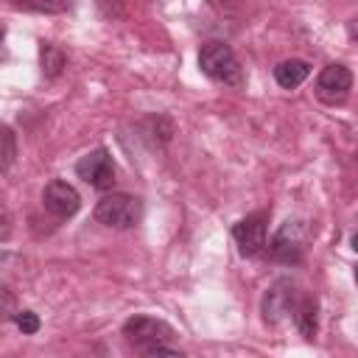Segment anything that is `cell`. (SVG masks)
Masks as SVG:
<instances>
[{
	"mask_svg": "<svg viewBox=\"0 0 358 358\" xmlns=\"http://www.w3.org/2000/svg\"><path fill=\"white\" fill-rule=\"evenodd\" d=\"M355 282H358V268H355Z\"/></svg>",
	"mask_w": 358,
	"mask_h": 358,
	"instance_id": "obj_20",
	"label": "cell"
},
{
	"mask_svg": "<svg viewBox=\"0 0 358 358\" xmlns=\"http://www.w3.org/2000/svg\"><path fill=\"white\" fill-rule=\"evenodd\" d=\"M302 252H305V224L302 221H285L268 243V257L274 263L296 266L302 260Z\"/></svg>",
	"mask_w": 358,
	"mask_h": 358,
	"instance_id": "obj_4",
	"label": "cell"
},
{
	"mask_svg": "<svg viewBox=\"0 0 358 358\" xmlns=\"http://www.w3.org/2000/svg\"><path fill=\"white\" fill-rule=\"evenodd\" d=\"M350 90H352V73L344 64H327L316 78V98L327 106L344 103Z\"/></svg>",
	"mask_w": 358,
	"mask_h": 358,
	"instance_id": "obj_7",
	"label": "cell"
},
{
	"mask_svg": "<svg viewBox=\"0 0 358 358\" xmlns=\"http://www.w3.org/2000/svg\"><path fill=\"white\" fill-rule=\"evenodd\" d=\"M76 173H78V179H84L95 190H109L115 185V162H112L106 148H95V151L84 154L76 162Z\"/></svg>",
	"mask_w": 358,
	"mask_h": 358,
	"instance_id": "obj_5",
	"label": "cell"
},
{
	"mask_svg": "<svg viewBox=\"0 0 358 358\" xmlns=\"http://www.w3.org/2000/svg\"><path fill=\"white\" fill-rule=\"evenodd\" d=\"M173 336V327L154 316H131L123 324V338L140 355H182L176 347L168 344Z\"/></svg>",
	"mask_w": 358,
	"mask_h": 358,
	"instance_id": "obj_1",
	"label": "cell"
},
{
	"mask_svg": "<svg viewBox=\"0 0 358 358\" xmlns=\"http://www.w3.org/2000/svg\"><path fill=\"white\" fill-rule=\"evenodd\" d=\"M291 319H294V327L299 330V336L310 341L316 336V299L308 296V294H299L296 302H294Z\"/></svg>",
	"mask_w": 358,
	"mask_h": 358,
	"instance_id": "obj_10",
	"label": "cell"
},
{
	"mask_svg": "<svg viewBox=\"0 0 358 358\" xmlns=\"http://www.w3.org/2000/svg\"><path fill=\"white\" fill-rule=\"evenodd\" d=\"M95 221L112 229H131L140 215H143V204L137 196L131 193H106L103 199H98L95 210H92Z\"/></svg>",
	"mask_w": 358,
	"mask_h": 358,
	"instance_id": "obj_3",
	"label": "cell"
},
{
	"mask_svg": "<svg viewBox=\"0 0 358 358\" xmlns=\"http://www.w3.org/2000/svg\"><path fill=\"white\" fill-rule=\"evenodd\" d=\"M350 36H352V39H358V17L350 22Z\"/></svg>",
	"mask_w": 358,
	"mask_h": 358,
	"instance_id": "obj_18",
	"label": "cell"
},
{
	"mask_svg": "<svg viewBox=\"0 0 358 358\" xmlns=\"http://www.w3.org/2000/svg\"><path fill=\"white\" fill-rule=\"evenodd\" d=\"M210 3H213L218 11H232V8H238L243 0H210Z\"/></svg>",
	"mask_w": 358,
	"mask_h": 358,
	"instance_id": "obj_17",
	"label": "cell"
},
{
	"mask_svg": "<svg viewBox=\"0 0 358 358\" xmlns=\"http://www.w3.org/2000/svg\"><path fill=\"white\" fill-rule=\"evenodd\" d=\"M296 296H299V291L291 280H277L263 296V319L268 324H277L280 316H291Z\"/></svg>",
	"mask_w": 358,
	"mask_h": 358,
	"instance_id": "obj_9",
	"label": "cell"
},
{
	"mask_svg": "<svg viewBox=\"0 0 358 358\" xmlns=\"http://www.w3.org/2000/svg\"><path fill=\"white\" fill-rule=\"evenodd\" d=\"M14 8L39 11V14H64L73 8V0H11Z\"/></svg>",
	"mask_w": 358,
	"mask_h": 358,
	"instance_id": "obj_12",
	"label": "cell"
},
{
	"mask_svg": "<svg viewBox=\"0 0 358 358\" xmlns=\"http://www.w3.org/2000/svg\"><path fill=\"white\" fill-rule=\"evenodd\" d=\"M39 62H42V73L48 76V78H56L59 73H62V67H64V53L56 48V45H42L39 48Z\"/></svg>",
	"mask_w": 358,
	"mask_h": 358,
	"instance_id": "obj_13",
	"label": "cell"
},
{
	"mask_svg": "<svg viewBox=\"0 0 358 358\" xmlns=\"http://www.w3.org/2000/svg\"><path fill=\"white\" fill-rule=\"evenodd\" d=\"M17 157V145H14V131L8 126H3V173L11 171V162Z\"/></svg>",
	"mask_w": 358,
	"mask_h": 358,
	"instance_id": "obj_15",
	"label": "cell"
},
{
	"mask_svg": "<svg viewBox=\"0 0 358 358\" xmlns=\"http://www.w3.org/2000/svg\"><path fill=\"white\" fill-rule=\"evenodd\" d=\"M266 224H268V213L260 210V213H252L246 218H241L235 227H232V238L238 243V252L243 257H257L266 246Z\"/></svg>",
	"mask_w": 358,
	"mask_h": 358,
	"instance_id": "obj_6",
	"label": "cell"
},
{
	"mask_svg": "<svg viewBox=\"0 0 358 358\" xmlns=\"http://www.w3.org/2000/svg\"><path fill=\"white\" fill-rule=\"evenodd\" d=\"M199 67L207 78H213L215 84H227V87H241L243 84V67L235 56V50L227 42H207L199 50Z\"/></svg>",
	"mask_w": 358,
	"mask_h": 358,
	"instance_id": "obj_2",
	"label": "cell"
},
{
	"mask_svg": "<svg viewBox=\"0 0 358 358\" xmlns=\"http://www.w3.org/2000/svg\"><path fill=\"white\" fill-rule=\"evenodd\" d=\"M350 243H352V249H355V252H358V232H355V235H352V241H350Z\"/></svg>",
	"mask_w": 358,
	"mask_h": 358,
	"instance_id": "obj_19",
	"label": "cell"
},
{
	"mask_svg": "<svg viewBox=\"0 0 358 358\" xmlns=\"http://www.w3.org/2000/svg\"><path fill=\"white\" fill-rule=\"evenodd\" d=\"M0 294H3V316H6V319H14V313H17V310H14V296H11V291H8V288H3Z\"/></svg>",
	"mask_w": 358,
	"mask_h": 358,
	"instance_id": "obj_16",
	"label": "cell"
},
{
	"mask_svg": "<svg viewBox=\"0 0 358 358\" xmlns=\"http://www.w3.org/2000/svg\"><path fill=\"white\" fill-rule=\"evenodd\" d=\"M14 324L22 330V336H34L39 330V316L34 310H17L14 313Z\"/></svg>",
	"mask_w": 358,
	"mask_h": 358,
	"instance_id": "obj_14",
	"label": "cell"
},
{
	"mask_svg": "<svg viewBox=\"0 0 358 358\" xmlns=\"http://www.w3.org/2000/svg\"><path fill=\"white\" fill-rule=\"evenodd\" d=\"M308 76H310V64L302 59H285L274 67V81L282 90H296Z\"/></svg>",
	"mask_w": 358,
	"mask_h": 358,
	"instance_id": "obj_11",
	"label": "cell"
},
{
	"mask_svg": "<svg viewBox=\"0 0 358 358\" xmlns=\"http://www.w3.org/2000/svg\"><path fill=\"white\" fill-rule=\"evenodd\" d=\"M42 204L56 218H73L78 213V207H81V196L64 179H50L45 185V190H42Z\"/></svg>",
	"mask_w": 358,
	"mask_h": 358,
	"instance_id": "obj_8",
	"label": "cell"
}]
</instances>
